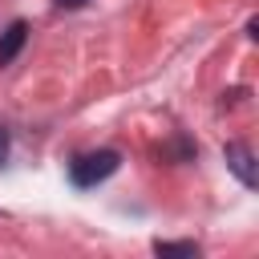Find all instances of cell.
Masks as SVG:
<instances>
[{
    "label": "cell",
    "instance_id": "obj_1",
    "mask_svg": "<svg viewBox=\"0 0 259 259\" xmlns=\"http://www.w3.org/2000/svg\"><path fill=\"white\" fill-rule=\"evenodd\" d=\"M117 166H121V154H117V150L77 154V158L69 162V178H73V186H97V182H105Z\"/></svg>",
    "mask_w": 259,
    "mask_h": 259
},
{
    "label": "cell",
    "instance_id": "obj_2",
    "mask_svg": "<svg viewBox=\"0 0 259 259\" xmlns=\"http://www.w3.org/2000/svg\"><path fill=\"white\" fill-rule=\"evenodd\" d=\"M223 158H227V170H231L247 190H255L259 170H255V154H251V146H247V142H227V146H223Z\"/></svg>",
    "mask_w": 259,
    "mask_h": 259
},
{
    "label": "cell",
    "instance_id": "obj_3",
    "mask_svg": "<svg viewBox=\"0 0 259 259\" xmlns=\"http://www.w3.org/2000/svg\"><path fill=\"white\" fill-rule=\"evenodd\" d=\"M24 40H28V20H12V24L0 32V65H12V61L20 57Z\"/></svg>",
    "mask_w": 259,
    "mask_h": 259
},
{
    "label": "cell",
    "instance_id": "obj_4",
    "mask_svg": "<svg viewBox=\"0 0 259 259\" xmlns=\"http://www.w3.org/2000/svg\"><path fill=\"white\" fill-rule=\"evenodd\" d=\"M154 255H198V243H190V239H182V243H166V239H158L154 243Z\"/></svg>",
    "mask_w": 259,
    "mask_h": 259
},
{
    "label": "cell",
    "instance_id": "obj_5",
    "mask_svg": "<svg viewBox=\"0 0 259 259\" xmlns=\"http://www.w3.org/2000/svg\"><path fill=\"white\" fill-rule=\"evenodd\" d=\"M4 158H8V130L0 125V166H4Z\"/></svg>",
    "mask_w": 259,
    "mask_h": 259
},
{
    "label": "cell",
    "instance_id": "obj_6",
    "mask_svg": "<svg viewBox=\"0 0 259 259\" xmlns=\"http://www.w3.org/2000/svg\"><path fill=\"white\" fill-rule=\"evenodd\" d=\"M85 0H57V8H81Z\"/></svg>",
    "mask_w": 259,
    "mask_h": 259
}]
</instances>
